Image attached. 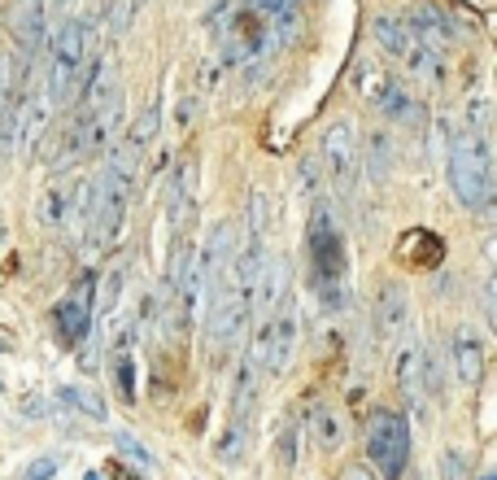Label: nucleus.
<instances>
[{"mask_svg":"<svg viewBox=\"0 0 497 480\" xmlns=\"http://www.w3.org/2000/svg\"><path fill=\"white\" fill-rule=\"evenodd\" d=\"M297 428H301V419L293 415V419L284 424V437H279V459H284L288 467H297Z\"/></svg>","mask_w":497,"mask_h":480,"instance_id":"72a5a7b5","label":"nucleus"},{"mask_svg":"<svg viewBox=\"0 0 497 480\" xmlns=\"http://www.w3.org/2000/svg\"><path fill=\"white\" fill-rule=\"evenodd\" d=\"M450 363H454V380L463 384H480L484 380V345L471 328H458L450 341Z\"/></svg>","mask_w":497,"mask_h":480,"instance_id":"dca6fc26","label":"nucleus"},{"mask_svg":"<svg viewBox=\"0 0 497 480\" xmlns=\"http://www.w3.org/2000/svg\"><path fill=\"white\" fill-rule=\"evenodd\" d=\"M297 349V302L293 288L284 293V302L275 306L270 323H266V376H284Z\"/></svg>","mask_w":497,"mask_h":480,"instance_id":"6e6552de","label":"nucleus"},{"mask_svg":"<svg viewBox=\"0 0 497 480\" xmlns=\"http://www.w3.org/2000/svg\"><path fill=\"white\" fill-rule=\"evenodd\" d=\"M66 188H70L66 175H53V179H48V188L39 193V201H35V219H39L48 232H57V223H62V210H66Z\"/></svg>","mask_w":497,"mask_h":480,"instance_id":"412c9836","label":"nucleus"},{"mask_svg":"<svg viewBox=\"0 0 497 480\" xmlns=\"http://www.w3.org/2000/svg\"><path fill=\"white\" fill-rule=\"evenodd\" d=\"M109 480H140L132 472V467H123V463H114V467H109Z\"/></svg>","mask_w":497,"mask_h":480,"instance_id":"4c0bfd02","label":"nucleus"},{"mask_svg":"<svg viewBox=\"0 0 497 480\" xmlns=\"http://www.w3.org/2000/svg\"><path fill=\"white\" fill-rule=\"evenodd\" d=\"M83 480H100V476H97V472H92V476H83Z\"/></svg>","mask_w":497,"mask_h":480,"instance_id":"ea45409f","label":"nucleus"},{"mask_svg":"<svg viewBox=\"0 0 497 480\" xmlns=\"http://www.w3.org/2000/svg\"><path fill=\"white\" fill-rule=\"evenodd\" d=\"M375 109H380L384 118H393V123H419V118H424V114H419V101L406 92V83H398V79H389V88L380 92Z\"/></svg>","mask_w":497,"mask_h":480,"instance_id":"aec40b11","label":"nucleus"},{"mask_svg":"<svg viewBox=\"0 0 497 480\" xmlns=\"http://www.w3.org/2000/svg\"><path fill=\"white\" fill-rule=\"evenodd\" d=\"M406 323H410V293H406V284H398V279H384V284H380V297H375V332H380L384 341H393Z\"/></svg>","mask_w":497,"mask_h":480,"instance_id":"4468645a","label":"nucleus"},{"mask_svg":"<svg viewBox=\"0 0 497 480\" xmlns=\"http://www.w3.org/2000/svg\"><path fill=\"white\" fill-rule=\"evenodd\" d=\"M389 79H393V70H384L380 62H371V57H358V62H354V88H358V97H366V105L380 101V92L389 88Z\"/></svg>","mask_w":497,"mask_h":480,"instance_id":"4be33fe9","label":"nucleus"},{"mask_svg":"<svg viewBox=\"0 0 497 480\" xmlns=\"http://www.w3.org/2000/svg\"><path fill=\"white\" fill-rule=\"evenodd\" d=\"M305 428H310V441H314L319 454H336V450L345 446V419L328 402H314L305 411Z\"/></svg>","mask_w":497,"mask_h":480,"instance_id":"f3484780","label":"nucleus"},{"mask_svg":"<svg viewBox=\"0 0 497 480\" xmlns=\"http://www.w3.org/2000/svg\"><path fill=\"white\" fill-rule=\"evenodd\" d=\"M4 27H9V39H13V53L35 62L39 39H44V0H9Z\"/></svg>","mask_w":497,"mask_h":480,"instance_id":"f8f14e48","label":"nucleus"},{"mask_svg":"<svg viewBox=\"0 0 497 480\" xmlns=\"http://www.w3.org/2000/svg\"><path fill=\"white\" fill-rule=\"evenodd\" d=\"M319 158H323V175L331 179V188L340 193V197H349L354 188H358V136H354V127L340 118V123H331L323 127V136H319Z\"/></svg>","mask_w":497,"mask_h":480,"instance_id":"423d86ee","label":"nucleus"},{"mask_svg":"<svg viewBox=\"0 0 497 480\" xmlns=\"http://www.w3.org/2000/svg\"><path fill=\"white\" fill-rule=\"evenodd\" d=\"M366 454L375 463V476L398 480L406 472V459H410L406 415L393 411V407H375V411L366 415Z\"/></svg>","mask_w":497,"mask_h":480,"instance_id":"20e7f679","label":"nucleus"},{"mask_svg":"<svg viewBox=\"0 0 497 480\" xmlns=\"http://www.w3.org/2000/svg\"><path fill=\"white\" fill-rule=\"evenodd\" d=\"M114 384H118L123 402H135V358H132V349H118V354H114Z\"/></svg>","mask_w":497,"mask_h":480,"instance_id":"c85d7f7f","label":"nucleus"},{"mask_svg":"<svg viewBox=\"0 0 497 480\" xmlns=\"http://www.w3.org/2000/svg\"><path fill=\"white\" fill-rule=\"evenodd\" d=\"M489 118H493L489 97H484V92H471L467 105H463V132H480V136H489Z\"/></svg>","mask_w":497,"mask_h":480,"instance_id":"cd10ccee","label":"nucleus"},{"mask_svg":"<svg viewBox=\"0 0 497 480\" xmlns=\"http://www.w3.org/2000/svg\"><path fill=\"white\" fill-rule=\"evenodd\" d=\"M310 267H314V284H328V279H345L349 271V258H345V236L331 219V206L319 197L314 214H310Z\"/></svg>","mask_w":497,"mask_h":480,"instance_id":"39448f33","label":"nucleus"},{"mask_svg":"<svg viewBox=\"0 0 497 480\" xmlns=\"http://www.w3.org/2000/svg\"><path fill=\"white\" fill-rule=\"evenodd\" d=\"M419 389H424L428 398H441V389H445V376H441V354H436V345H432V341L419 345Z\"/></svg>","mask_w":497,"mask_h":480,"instance_id":"393cba45","label":"nucleus"},{"mask_svg":"<svg viewBox=\"0 0 497 480\" xmlns=\"http://www.w3.org/2000/svg\"><path fill=\"white\" fill-rule=\"evenodd\" d=\"M158 127H162V109H158V105H149V109H144L140 118H135L132 132L123 136V144L132 149L135 158H144V149H149V144L158 140Z\"/></svg>","mask_w":497,"mask_h":480,"instance_id":"b1692460","label":"nucleus"},{"mask_svg":"<svg viewBox=\"0 0 497 480\" xmlns=\"http://www.w3.org/2000/svg\"><path fill=\"white\" fill-rule=\"evenodd\" d=\"M132 18H135V0H109V4H105L100 27H105V35H109V39H118V35H127Z\"/></svg>","mask_w":497,"mask_h":480,"instance_id":"bb28decb","label":"nucleus"},{"mask_svg":"<svg viewBox=\"0 0 497 480\" xmlns=\"http://www.w3.org/2000/svg\"><path fill=\"white\" fill-rule=\"evenodd\" d=\"M389 345H393V384H398L401 398L410 402V411L424 419V389H419V345H424V337L406 323Z\"/></svg>","mask_w":497,"mask_h":480,"instance_id":"1a4fd4ad","label":"nucleus"},{"mask_svg":"<svg viewBox=\"0 0 497 480\" xmlns=\"http://www.w3.org/2000/svg\"><path fill=\"white\" fill-rule=\"evenodd\" d=\"M450 188L467 210L493 201V149L480 132H454L450 140Z\"/></svg>","mask_w":497,"mask_h":480,"instance_id":"f03ea898","label":"nucleus"},{"mask_svg":"<svg viewBox=\"0 0 497 480\" xmlns=\"http://www.w3.org/2000/svg\"><path fill=\"white\" fill-rule=\"evenodd\" d=\"M92 27H97L92 18L66 13L62 27H53V31L39 39V44H44V79H48L44 88H48V105H53V109L74 101V88H79V79H83V70H88Z\"/></svg>","mask_w":497,"mask_h":480,"instance_id":"f257e3e1","label":"nucleus"},{"mask_svg":"<svg viewBox=\"0 0 497 480\" xmlns=\"http://www.w3.org/2000/svg\"><path fill=\"white\" fill-rule=\"evenodd\" d=\"M441 480H467V454L458 446L441 450Z\"/></svg>","mask_w":497,"mask_h":480,"instance_id":"473e14b6","label":"nucleus"},{"mask_svg":"<svg viewBox=\"0 0 497 480\" xmlns=\"http://www.w3.org/2000/svg\"><path fill=\"white\" fill-rule=\"evenodd\" d=\"M249 297L244 293H219L214 302H210V354H214V363H223L227 354L236 349V341L244 337V328H249Z\"/></svg>","mask_w":497,"mask_h":480,"instance_id":"0eeeda50","label":"nucleus"},{"mask_svg":"<svg viewBox=\"0 0 497 480\" xmlns=\"http://www.w3.org/2000/svg\"><path fill=\"white\" fill-rule=\"evenodd\" d=\"M53 4H57V9H66V4H70V0H53Z\"/></svg>","mask_w":497,"mask_h":480,"instance_id":"58836bf2","label":"nucleus"},{"mask_svg":"<svg viewBox=\"0 0 497 480\" xmlns=\"http://www.w3.org/2000/svg\"><path fill=\"white\" fill-rule=\"evenodd\" d=\"M314 297H319V306L328 310V314H340V310L349 306V284H345V279H328V284H314Z\"/></svg>","mask_w":497,"mask_h":480,"instance_id":"c756f323","label":"nucleus"},{"mask_svg":"<svg viewBox=\"0 0 497 480\" xmlns=\"http://www.w3.org/2000/svg\"><path fill=\"white\" fill-rule=\"evenodd\" d=\"M135 4H144V0H135Z\"/></svg>","mask_w":497,"mask_h":480,"instance_id":"a19ab883","label":"nucleus"},{"mask_svg":"<svg viewBox=\"0 0 497 480\" xmlns=\"http://www.w3.org/2000/svg\"><path fill=\"white\" fill-rule=\"evenodd\" d=\"M406 27L419 35L424 44H432V48H441V44H450V39H454V18H450V13H441L436 4H415V9H410V18H406Z\"/></svg>","mask_w":497,"mask_h":480,"instance_id":"6ab92c4d","label":"nucleus"},{"mask_svg":"<svg viewBox=\"0 0 497 480\" xmlns=\"http://www.w3.org/2000/svg\"><path fill=\"white\" fill-rule=\"evenodd\" d=\"M398 262L410 267V271H436L445 262V240L436 236V232L415 227V232H406L398 240Z\"/></svg>","mask_w":497,"mask_h":480,"instance_id":"2eb2a0df","label":"nucleus"},{"mask_svg":"<svg viewBox=\"0 0 497 480\" xmlns=\"http://www.w3.org/2000/svg\"><path fill=\"white\" fill-rule=\"evenodd\" d=\"M358 167H366V175L375 179V184H384L393 167H398V144L389 132H366L363 144H358Z\"/></svg>","mask_w":497,"mask_h":480,"instance_id":"a211bd4d","label":"nucleus"},{"mask_svg":"<svg viewBox=\"0 0 497 480\" xmlns=\"http://www.w3.org/2000/svg\"><path fill=\"white\" fill-rule=\"evenodd\" d=\"M288 258H262V271H258V284H253V302H249V314H258L262 323H270V314L275 306L284 302V293H288Z\"/></svg>","mask_w":497,"mask_h":480,"instance_id":"ddd939ff","label":"nucleus"},{"mask_svg":"<svg viewBox=\"0 0 497 480\" xmlns=\"http://www.w3.org/2000/svg\"><path fill=\"white\" fill-rule=\"evenodd\" d=\"M371 31L380 39V48H384L393 62H401L415 79H424V83H441V79H445V57H441V48L424 44L419 35L406 27V18H398V13H380V18L371 22Z\"/></svg>","mask_w":497,"mask_h":480,"instance_id":"7ed1b4c3","label":"nucleus"},{"mask_svg":"<svg viewBox=\"0 0 497 480\" xmlns=\"http://www.w3.org/2000/svg\"><path fill=\"white\" fill-rule=\"evenodd\" d=\"M118 446L127 450V454H132V459H149V450L140 446V441H135V437H127V433H118Z\"/></svg>","mask_w":497,"mask_h":480,"instance_id":"e433bc0d","label":"nucleus"},{"mask_svg":"<svg viewBox=\"0 0 497 480\" xmlns=\"http://www.w3.org/2000/svg\"><path fill=\"white\" fill-rule=\"evenodd\" d=\"M340 480H380V476H375L371 463H349V467L340 472Z\"/></svg>","mask_w":497,"mask_h":480,"instance_id":"f704fd0d","label":"nucleus"},{"mask_svg":"<svg viewBox=\"0 0 497 480\" xmlns=\"http://www.w3.org/2000/svg\"><path fill=\"white\" fill-rule=\"evenodd\" d=\"M53 472H57V459H35L31 472H27V480H48Z\"/></svg>","mask_w":497,"mask_h":480,"instance_id":"c9c22d12","label":"nucleus"},{"mask_svg":"<svg viewBox=\"0 0 497 480\" xmlns=\"http://www.w3.org/2000/svg\"><path fill=\"white\" fill-rule=\"evenodd\" d=\"M118 297H123V271L114 267V271L105 275V284H100V306H92V310H105V314H114V310H118Z\"/></svg>","mask_w":497,"mask_h":480,"instance_id":"2f4dec72","label":"nucleus"},{"mask_svg":"<svg viewBox=\"0 0 497 480\" xmlns=\"http://www.w3.org/2000/svg\"><path fill=\"white\" fill-rule=\"evenodd\" d=\"M92 214H97V175H70L66 210H62V223H57V232L66 236V244H83L88 240Z\"/></svg>","mask_w":497,"mask_h":480,"instance_id":"9d476101","label":"nucleus"},{"mask_svg":"<svg viewBox=\"0 0 497 480\" xmlns=\"http://www.w3.org/2000/svg\"><path fill=\"white\" fill-rule=\"evenodd\" d=\"M244 437H249V424H227V433L219 437V459L223 463H236L244 454Z\"/></svg>","mask_w":497,"mask_h":480,"instance_id":"7c9ffc66","label":"nucleus"},{"mask_svg":"<svg viewBox=\"0 0 497 480\" xmlns=\"http://www.w3.org/2000/svg\"><path fill=\"white\" fill-rule=\"evenodd\" d=\"M57 398H62L66 407H74L79 415L97 419V424L105 419V402H100V398L92 393V389H83V384H62V389H57Z\"/></svg>","mask_w":497,"mask_h":480,"instance_id":"a878e982","label":"nucleus"},{"mask_svg":"<svg viewBox=\"0 0 497 480\" xmlns=\"http://www.w3.org/2000/svg\"><path fill=\"white\" fill-rule=\"evenodd\" d=\"M92 288H97V279L83 275V284L74 288V297H66V302L53 306V328H57L62 345L88 341V332H92Z\"/></svg>","mask_w":497,"mask_h":480,"instance_id":"9b49d317","label":"nucleus"},{"mask_svg":"<svg viewBox=\"0 0 497 480\" xmlns=\"http://www.w3.org/2000/svg\"><path fill=\"white\" fill-rule=\"evenodd\" d=\"M193 193H197V167L184 162L179 175H175V193H170V223H175V227L188 223V214H193Z\"/></svg>","mask_w":497,"mask_h":480,"instance_id":"5701e85b","label":"nucleus"}]
</instances>
